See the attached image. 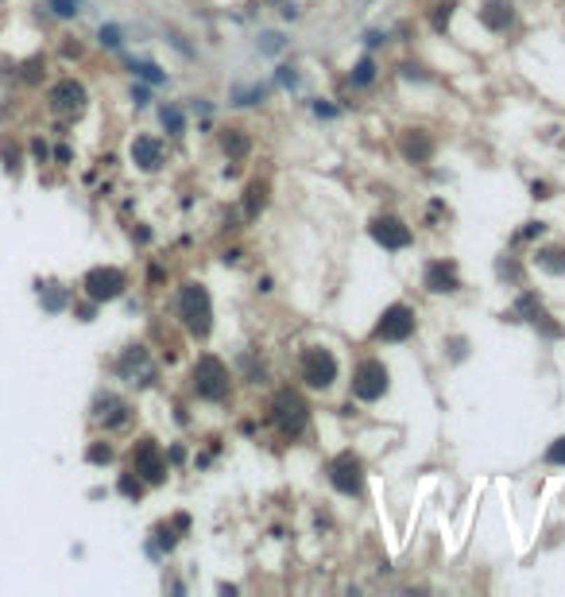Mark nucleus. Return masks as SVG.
<instances>
[{"mask_svg":"<svg viewBox=\"0 0 565 597\" xmlns=\"http://www.w3.org/2000/svg\"><path fill=\"white\" fill-rule=\"evenodd\" d=\"M267 415H271L275 430H279L282 438H302V430H306V423H310V407L294 388H279Z\"/></svg>","mask_w":565,"mask_h":597,"instance_id":"nucleus-1","label":"nucleus"},{"mask_svg":"<svg viewBox=\"0 0 565 597\" xmlns=\"http://www.w3.org/2000/svg\"><path fill=\"white\" fill-rule=\"evenodd\" d=\"M178 314H183L186 330L194 337H209L213 330V303H209V291L201 283H183L178 287Z\"/></svg>","mask_w":565,"mask_h":597,"instance_id":"nucleus-2","label":"nucleus"},{"mask_svg":"<svg viewBox=\"0 0 565 597\" xmlns=\"http://www.w3.org/2000/svg\"><path fill=\"white\" fill-rule=\"evenodd\" d=\"M229 365L221 361V357L213 353H201L198 361H194V392L201 395V400H209V404H221V400H229Z\"/></svg>","mask_w":565,"mask_h":597,"instance_id":"nucleus-3","label":"nucleus"},{"mask_svg":"<svg viewBox=\"0 0 565 597\" xmlns=\"http://www.w3.org/2000/svg\"><path fill=\"white\" fill-rule=\"evenodd\" d=\"M299 372H302V380H306L310 388L325 392V388L337 380V357H333L325 345H306V349L299 353Z\"/></svg>","mask_w":565,"mask_h":597,"instance_id":"nucleus-4","label":"nucleus"},{"mask_svg":"<svg viewBox=\"0 0 565 597\" xmlns=\"http://www.w3.org/2000/svg\"><path fill=\"white\" fill-rule=\"evenodd\" d=\"M132 473L143 485H163L166 481V458H163L155 438H140V442L132 446Z\"/></svg>","mask_w":565,"mask_h":597,"instance_id":"nucleus-5","label":"nucleus"},{"mask_svg":"<svg viewBox=\"0 0 565 597\" xmlns=\"http://www.w3.org/2000/svg\"><path fill=\"white\" fill-rule=\"evenodd\" d=\"M383 392H387V365L380 357H364L352 372V395L364 400V404H376Z\"/></svg>","mask_w":565,"mask_h":597,"instance_id":"nucleus-6","label":"nucleus"},{"mask_svg":"<svg viewBox=\"0 0 565 597\" xmlns=\"http://www.w3.org/2000/svg\"><path fill=\"white\" fill-rule=\"evenodd\" d=\"M329 485L341 496H357L364 489V462H360L352 450H341V454L329 462Z\"/></svg>","mask_w":565,"mask_h":597,"instance_id":"nucleus-7","label":"nucleus"},{"mask_svg":"<svg viewBox=\"0 0 565 597\" xmlns=\"http://www.w3.org/2000/svg\"><path fill=\"white\" fill-rule=\"evenodd\" d=\"M410 334H415V311L407 303H391L372 330L376 342H407Z\"/></svg>","mask_w":565,"mask_h":597,"instance_id":"nucleus-8","label":"nucleus"},{"mask_svg":"<svg viewBox=\"0 0 565 597\" xmlns=\"http://www.w3.org/2000/svg\"><path fill=\"white\" fill-rule=\"evenodd\" d=\"M82 287H85V295H90L93 303H108V299H117V295L128 287V279H124L120 268H90L85 279H82Z\"/></svg>","mask_w":565,"mask_h":597,"instance_id":"nucleus-9","label":"nucleus"},{"mask_svg":"<svg viewBox=\"0 0 565 597\" xmlns=\"http://www.w3.org/2000/svg\"><path fill=\"white\" fill-rule=\"evenodd\" d=\"M117 372L128 384H151V380H155V365H151V353L143 345H128L117 361Z\"/></svg>","mask_w":565,"mask_h":597,"instance_id":"nucleus-10","label":"nucleus"},{"mask_svg":"<svg viewBox=\"0 0 565 597\" xmlns=\"http://www.w3.org/2000/svg\"><path fill=\"white\" fill-rule=\"evenodd\" d=\"M50 109L59 117H78L85 109V85L74 78H62V82L50 85Z\"/></svg>","mask_w":565,"mask_h":597,"instance_id":"nucleus-11","label":"nucleus"},{"mask_svg":"<svg viewBox=\"0 0 565 597\" xmlns=\"http://www.w3.org/2000/svg\"><path fill=\"white\" fill-rule=\"evenodd\" d=\"M422 287L434 295H453L461 287V276H457V264L453 260H430L422 272Z\"/></svg>","mask_w":565,"mask_h":597,"instance_id":"nucleus-12","label":"nucleus"},{"mask_svg":"<svg viewBox=\"0 0 565 597\" xmlns=\"http://www.w3.org/2000/svg\"><path fill=\"white\" fill-rule=\"evenodd\" d=\"M372 237L383 244V248H391V253H399V248H407V244L415 241L410 225L399 221V218H376L372 221Z\"/></svg>","mask_w":565,"mask_h":597,"instance_id":"nucleus-13","label":"nucleus"},{"mask_svg":"<svg viewBox=\"0 0 565 597\" xmlns=\"http://www.w3.org/2000/svg\"><path fill=\"white\" fill-rule=\"evenodd\" d=\"M93 419H97L105 430H117V427L128 423V404L105 392V395H97V404H93Z\"/></svg>","mask_w":565,"mask_h":597,"instance_id":"nucleus-14","label":"nucleus"},{"mask_svg":"<svg viewBox=\"0 0 565 597\" xmlns=\"http://www.w3.org/2000/svg\"><path fill=\"white\" fill-rule=\"evenodd\" d=\"M132 163L140 171H159L163 167V143L155 136H136L132 140Z\"/></svg>","mask_w":565,"mask_h":597,"instance_id":"nucleus-15","label":"nucleus"},{"mask_svg":"<svg viewBox=\"0 0 565 597\" xmlns=\"http://www.w3.org/2000/svg\"><path fill=\"white\" fill-rule=\"evenodd\" d=\"M399 148H403V155H407L410 163H426L434 155V140L422 132V128H407L403 140H399Z\"/></svg>","mask_w":565,"mask_h":597,"instance_id":"nucleus-16","label":"nucleus"},{"mask_svg":"<svg viewBox=\"0 0 565 597\" xmlns=\"http://www.w3.org/2000/svg\"><path fill=\"white\" fill-rule=\"evenodd\" d=\"M480 24L492 27V31H507V27L515 24V4H507V0H488L480 8Z\"/></svg>","mask_w":565,"mask_h":597,"instance_id":"nucleus-17","label":"nucleus"},{"mask_svg":"<svg viewBox=\"0 0 565 597\" xmlns=\"http://www.w3.org/2000/svg\"><path fill=\"white\" fill-rule=\"evenodd\" d=\"M221 148H224V155H229V160H244V155H248V148H252V140L244 136V128H229V132L221 136Z\"/></svg>","mask_w":565,"mask_h":597,"instance_id":"nucleus-18","label":"nucleus"},{"mask_svg":"<svg viewBox=\"0 0 565 597\" xmlns=\"http://www.w3.org/2000/svg\"><path fill=\"white\" fill-rule=\"evenodd\" d=\"M159 120H163V128L171 136H183L186 132V117H183V109H178V105H163V109H159Z\"/></svg>","mask_w":565,"mask_h":597,"instance_id":"nucleus-19","label":"nucleus"},{"mask_svg":"<svg viewBox=\"0 0 565 597\" xmlns=\"http://www.w3.org/2000/svg\"><path fill=\"white\" fill-rule=\"evenodd\" d=\"M264 202H267V183H252L248 186V198H244V218H256L259 210H264Z\"/></svg>","mask_w":565,"mask_h":597,"instance_id":"nucleus-20","label":"nucleus"},{"mask_svg":"<svg viewBox=\"0 0 565 597\" xmlns=\"http://www.w3.org/2000/svg\"><path fill=\"white\" fill-rule=\"evenodd\" d=\"M534 260H538V268L554 272V276H565V248H542Z\"/></svg>","mask_w":565,"mask_h":597,"instance_id":"nucleus-21","label":"nucleus"},{"mask_svg":"<svg viewBox=\"0 0 565 597\" xmlns=\"http://www.w3.org/2000/svg\"><path fill=\"white\" fill-rule=\"evenodd\" d=\"M349 82H352V85H372V82H376V62H372V59H360L357 66L349 70Z\"/></svg>","mask_w":565,"mask_h":597,"instance_id":"nucleus-22","label":"nucleus"},{"mask_svg":"<svg viewBox=\"0 0 565 597\" xmlns=\"http://www.w3.org/2000/svg\"><path fill=\"white\" fill-rule=\"evenodd\" d=\"M117 489L128 496V500H140V496H143V481L136 477V473H124V477L117 481Z\"/></svg>","mask_w":565,"mask_h":597,"instance_id":"nucleus-23","label":"nucleus"},{"mask_svg":"<svg viewBox=\"0 0 565 597\" xmlns=\"http://www.w3.org/2000/svg\"><path fill=\"white\" fill-rule=\"evenodd\" d=\"M85 458H90L93 465H108V462H113V446H108V442H93L90 450H85Z\"/></svg>","mask_w":565,"mask_h":597,"instance_id":"nucleus-24","label":"nucleus"},{"mask_svg":"<svg viewBox=\"0 0 565 597\" xmlns=\"http://www.w3.org/2000/svg\"><path fill=\"white\" fill-rule=\"evenodd\" d=\"M50 12L62 16V20H70V16H78V0H50Z\"/></svg>","mask_w":565,"mask_h":597,"instance_id":"nucleus-25","label":"nucleus"},{"mask_svg":"<svg viewBox=\"0 0 565 597\" xmlns=\"http://www.w3.org/2000/svg\"><path fill=\"white\" fill-rule=\"evenodd\" d=\"M132 70H136L140 78H148V82H163V74H159L155 62H132Z\"/></svg>","mask_w":565,"mask_h":597,"instance_id":"nucleus-26","label":"nucleus"},{"mask_svg":"<svg viewBox=\"0 0 565 597\" xmlns=\"http://www.w3.org/2000/svg\"><path fill=\"white\" fill-rule=\"evenodd\" d=\"M43 307L47 311H62L66 307V291H43Z\"/></svg>","mask_w":565,"mask_h":597,"instance_id":"nucleus-27","label":"nucleus"},{"mask_svg":"<svg viewBox=\"0 0 565 597\" xmlns=\"http://www.w3.org/2000/svg\"><path fill=\"white\" fill-rule=\"evenodd\" d=\"M546 462L550 465H565V438H557V442L546 450Z\"/></svg>","mask_w":565,"mask_h":597,"instance_id":"nucleus-28","label":"nucleus"},{"mask_svg":"<svg viewBox=\"0 0 565 597\" xmlns=\"http://www.w3.org/2000/svg\"><path fill=\"white\" fill-rule=\"evenodd\" d=\"M20 74H24L27 82H39V78H43V59H31V62H24V70H20Z\"/></svg>","mask_w":565,"mask_h":597,"instance_id":"nucleus-29","label":"nucleus"},{"mask_svg":"<svg viewBox=\"0 0 565 597\" xmlns=\"http://www.w3.org/2000/svg\"><path fill=\"white\" fill-rule=\"evenodd\" d=\"M449 16H453V4H438V12H434V27L441 31V27L449 24Z\"/></svg>","mask_w":565,"mask_h":597,"instance_id":"nucleus-30","label":"nucleus"},{"mask_svg":"<svg viewBox=\"0 0 565 597\" xmlns=\"http://www.w3.org/2000/svg\"><path fill=\"white\" fill-rule=\"evenodd\" d=\"M101 43L105 47H120V31L117 27H101Z\"/></svg>","mask_w":565,"mask_h":597,"instance_id":"nucleus-31","label":"nucleus"},{"mask_svg":"<svg viewBox=\"0 0 565 597\" xmlns=\"http://www.w3.org/2000/svg\"><path fill=\"white\" fill-rule=\"evenodd\" d=\"M4 160H8V171H16V167H20V152L12 148V143H4Z\"/></svg>","mask_w":565,"mask_h":597,"instance_id":"nucleus-32","label":"nucleus"},{"mask_svg":"<svg viewBox=\"0 0 565 597\" xmlns=\"http://www.w3.org/2000/svg\"><path fill=\"white\" fill-rule=\"evenodd\" d=\"M531 237H542V221H531V225L519 233V241H531Z\"/></svg>","mask_w":565,"mask_h":597,"instance_id":"nucleus-33","label":"nucleus"},{"mask_svg":"<svg viewBox=\"0 0 565 597\" xmlns=\"http://www.w3.org/2000/svg\"><path fill=\"white\" fill-rule=\"evenodd\" d=\"M314 113H317V117H333L337 109H333V105H322V101H317V105H314Z\"/></svg>","mask_w":565,"mask_h":597,"instance_id":"nucleus-34","label":"nucleus"},{"mask_svg":"<svg viewBox=\"0 0 565 597\" xmlns=\"http://www.w3.org/2000/svg\"><path fill=\"white\" fill-rule=\"evenodd\" d=\"M279 78H282V82H287V85H294V82H299V78L291 74V66H282V70H279Z\"/></svg>","mask_w":565,"mask_h":597,"instance_id":"nucleus-35","label":"nucleus"},{"mask_svg":"<svg viewBox=\"0 0 565 597\" xmlns=\"http://www.w3.org/2000/svg\"><path fill=\"white\" fill-rule=\"evenodd\" d=\"M531 190H534V198H550V194H546V190H550V186H546V183H534V186H531Z\"/></svg>","mask_w":565,"mask_h":597,"instance_id":"nucleus-36","label":"nucleus"}]
</instances>
